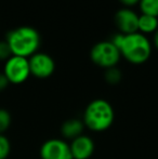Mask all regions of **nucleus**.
I'll return each instance as SVG.
<instances>
[{"label":"nucleus","instance_id":"8","mask_svg":"<svg viewBox=\"0 0 158 159\" xmlns=\"http://www.w3.org/2000/svg\"><path fill=\"white\" fill-rule=\"evenodd\" d=\"M115 23L120 34L130 35V34L138 33L139 15L131 9H120L115 14Z\"/></svg>","mask_w":158,"mask_h":159},{"label":"nucleus","instance_id":"6","mask_svg":"<svg viewBox=\"0 0 158 159\" xmlns=\"http://www.w3.org/2000/svg\"><path fill=\"white\" fill-rule=\"evenodd\" d=\"M41 159H73L70 143L63 139H50L41 145L39 149Z\"/></svg>","mask_w":158,"mask_h":159},{"label":"nucleus","instance_id":"12","mask_svg":"<svg viewBox=\"0 0 158 159\" xmlns=\"http://www.w3.org/2000/svg\"><path fill=\"white\" fill-rule=\"evenodd\" d=\"M139 4L142 14L158 17V0H140Z\"/></svg>","mask_w":158,"mask_h":159},{"label":"nucleus","instance_id":"5","mask_svg":"<svg viewBox=\"0 0 158 159\" xmlns=\"http://www.w3.org/2000/svg\"><path fill=\"white\" fill-rule=\"evenodd\" d=\"M3 74L10 84H21L25 82L30 76L28 59L12 55L4 63Z\"/></svg>","mask_w":158,"mask_h":159},{"label":"nucleus","instance_id":"11","mask_svg":"<svg viewBox=\"0 0 158 159\" xmlns=\"http://www.w3.org/2000/svg\"><path fill=\"white\" fill-rule=\"evenodd\" d=\"M158 30V17L152 15L142 14L139 16V25H138V32L143 35L151 33H155Z\"/></svg>","mask_w":158,"mask_h":159},{"label":"nucleus","instance_id":"2","mask_svg":"<svg viewBox=\"0 0 158 159\" xmlns=\"http://www.w3.org/2000/svg\"><path fill=\"white\" fill-rule=\"evenodd\" d=\"M6 41L10 47L12 55L28 59L38 51L40 35L35 28L21 26L9 32Z\"/></svg>","mask_w":158,"mask_h":159},{"label":"nucleus","instance_id":"7","mask_svg":"<svg viewBox=\"0 0 158 159\" xmlns=\"http://www.w3.org/2000/svg\"><path fill=\"white\" fill-rule=\"evenodd\" d=\"M30 75L39 79H46L53 75L55 70V62L47 53L37 52L28 59Z\"/></svg>","mask_w":158,"mask_h":159},{"label":"nucleus","instance_id":"19","mask_svg":"<svg viewBox=\"0 0 158 159\" xmlns=\"http://www.w3.org/2000/svg\"><path fill=\"white\" fill-rule=\"evenodd\" d=\"M154 44H155V47L158 49V30L154 33Z\"/></svg>","mask_w":158,"mask_h":159},{"label":"nucleus","instance_id":"9","mask_svg":"<svg viewBox=\"0 0 158 159\" xmlns=\"http://www.w3.org/2000/svg\"><path fill=\"white\" fill-rule=\"evenodd\" d=\"M70 148L73 159H90L94 153L95 144L92 138L82 134L70 141Z\"/></svg>","mask_w":158,"mask_h":159},{"label":"nucleus","instance_id":"4","mask_svg":"<svg viewBox=\"0 0 158 159\" xmlns=\"http://www.w3.org/2000/svg\"><path fill=\"white\" fill-rule=\"evenodd\" d=\"M120 51L111 41H101L92 47L90 59L97 66L104 69L115 67L119 63Z\"/></svg>","mask_w":158,"mask_h":159},{"label":"nucleus","instance_id":"1","mask_svg":"<svg viewBox=\"0 0 158 159\" xmlns=\"http://www.w3.org/2000/svg\"><path fill=\"white\" fill-rule=\"evenodd\" d=\"M84 127L92 132L108 130L115 120V111L112 104L103 98L93 100L87 105L82 115Z\"/></svg>","mask_w":158,"mask_h":159},{"label":"nucleus","instance_id":"3","mask_svg":"<svg viewBox=\"0 0 158 159\" xmlns=\"http://www.w3.org/2000/svg\"><path fill=\"white\" fill-rule=\"evenodd\" d=\"M118 50L129 63L140 65L143 64L151 57L152 44L148 38L141 33L124 35Z\"/></svg>","mask_w":158,"mask_h":159},{"label":"nucleus","instance_id":"13","mask_svg":"<svg viewBox=\"0 0 158 159\" xmlns=\"http://www.w3.org/2000/svg\"><path fill=\"white\" fill-rule=\"evenodd\" d=\"M121 71L117 68L116 66L112 67V68L105 69V74H104V79L107 84L115 86V84H118L121 80Z\"/></svg>","mask_w":158,"mask_h":159},{"label":"nucleus","instance_id":"14","mask_svg":"<svg viewBox=\"0 0 158 159\" xmlns=\"http://www.w3.org/2000/svg\"><path fill=\"white\" fill-rule=\"evenodd\" d=\"M12 124V116L8 109L0 108V134H4Z\"/></svg>","mask_w":158,"mask_h":159},{"label":"nucleus","instance_id":"17","mask_svg":"<svg viewBox=\"0 0 158 159\" xmlns=\"http://www.w3.org/2000/svg\"><path fill=\"white\" fill-rule=\"evenodd\" d=\"M9 84H10V82H9V80L7 79V77L4 76V74L0 73V92L6 90V89L8 88Z\"/></svg>","mask_w":158,"mask_h":159},{"label":"nucleus","instance_id":"10","mask_svg":"<svg viewBox=\"0 0 158 159\" xmlns=\"http://www.w3.org/2000/svg\"><path fill=\"white\" fill-rule=\"evenodd\" d=\"M86 129L84 122L78 118H70L64 121L61 126V134L65 140L73 141L74 139L84 134V130Z\"/></svg>","mask_w":158,"mask_h":159},{"label":"nucleus","instance_id":"16","mask_svg":"<svg viewBox=\"0 0 158 159\" xmlns=\"http://www.w3.org/2000/svg\"><path fill=\"white\" fill-rule=\"evenodd\" d=\"M12 57V52L9 47L7 41H0V61H4L9 60Z\"/></svg>","mask_w":158,"mask_h":159},{"label":"nucleus","instance_id":"15","mask_svg":"<svg viewBox=\"0 0 158 159\" xmlns=\"http://www.w3.org/2000/svg\"><path fill=\"white\" fill-rule=\"evenodd\" d=\"M11 154V142L4 134H0V159H8Z\"/></svg>","mask_w":158,"mask_h":159},{"label":"nucleus","instance_id":"18","mask_svg":"<svg viewBox=\"0 0 158 159\" xmlns=\"http://www.w3.org/2000/svg\"><path fill=\"white\" fill-rule=\"evenodd\" d=\"M119 1L127 7H132V6H135L137 3H139L140 0H119Z\"/></svg>","mask_w":158,"mask_h":159}]
</instances>
